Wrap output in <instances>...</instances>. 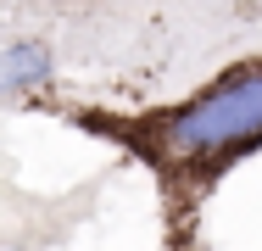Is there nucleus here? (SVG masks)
Listing matches in <instances>:
<instances>
[{"instance_id": "1", "label": "nucleus", "mask_w": 262, "mask_h": 251, "mask_svg": "<svg viewBox=\"0 0 262 251\" xmlns=\"http://www.w3.org/2000/svg\"><path fill=\"white\" fill-rule=\"evenodd\" d=\"M173 151H234L262 140V73H246L223 90H212L207 100H195L184 117H173L167 129Z\"/></svg>"}, {"instance_id": "2", "label": "nucleus", "mask_w": 262, "mask_h": 251, "mask_svg": "<svg viewBox=\"0 0 262 251\" xmlns=\"http://www.w3.org/2000/svg\"><path fill=\"white\" fill-rule=\"evenodd\" d=\"M45 78H51V50L39 39H17L6 50V61H0V90L6 95H23L28 84H45Z\"/></svg>"}]
</instances>
